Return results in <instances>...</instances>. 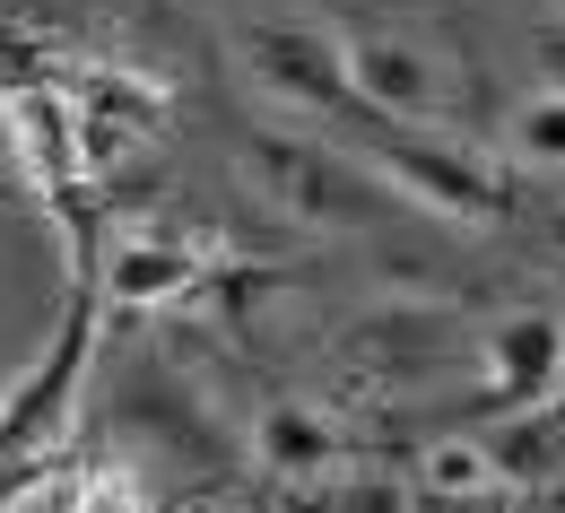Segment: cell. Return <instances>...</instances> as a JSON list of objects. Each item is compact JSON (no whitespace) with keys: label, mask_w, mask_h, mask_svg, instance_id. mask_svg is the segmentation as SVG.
Masks as SVG:
<instances>
[{"label":"cell","mask_w":565,"mask_h":513,"mask_svg":"<svg viewBox=\"0 0 565 513\" xmlns=\"http://www.w3.org/2000/svg\"><path fill=\"white\" fill-rule=\"evenodd\" d=\"M235 174H244V192H253L262 210H279V218H296V226H331V235L383 226L401 210V192H392L356 148L322 140V131L262 122V131H244V148H235Z\"/></svg>","instance_id":"1"},{"label":"cell","mask_w":565,"mask_h":513,"mask_svg":"<svg viewBox=\"0 0 565 513\" xmlns=\"http://www.w3.org/2000/svg\"><path fill=\"white\" fill-rule=\"evenodd\" d=\"M340 44H349L356 114L401 122V131H452L461 122V87L470 78L435 35H418V26H356Z\"/></svg>","instance_id":"2"},{"label":"cell","mask_w":565,"mask_h":513,"mask_svg":"<svg viewBox=\"0 0 565 513\" xmlns=\"http://www.w3.org/2000/svg\"><path fill=\"white\" fill-rule=\"evenodd\" d=\"M235 53H244L253 87H262V96H279L287 114H313V122L356 114L340 26H322V18H253V26L235 35Z\"/></svg>","instance_id":"3"},{"label":"cell","mask_w":565,"mask_h":513,"mask_svg":"<svg viewBox=\"0 0 565 513\" xmlns=\"http://www.w3.org/2000/svg\"><path fill=\"white\" fill-rule=\"evenodd\" d=\"M87 340H96V304L78 296L71 313H62V331H53V349H44V366L26 374L9 400H0V488L44 452V443L62 436V418H71V392H78V366H87Z\"/></svg>","instance_id":"4"},{"label":"cell","mask_w":565,"mask_h":513,"mask_svg":"<svg viewBox=\"0 0 565 513\" xmlns=\"http://www.w3.org/2000/svg\"><path fill=\"white\" fill-rule=\"evenodd\" d=\"M479 374H488V409L565 400V313H548V304L504 313L488 340H479Z\"/></svg>","instance_id":"5"},{"label":"cell","mask_w":565,"mask_h":513,"mask_svg":"<svg viewBox=\"0 0 565 513\" xmlns=\"http://www.w3.org/2000/svg\"><path fill=\"white\" fill-rule=\"evenodd\" d=\"M253 461L270 479H296V488H322L349 470V443H340V418H322L313 400H270L253 418Z\"/></svg>","instance_id":"6"},{"label":"cell","mask_w":565,"mask_h":513,"mask_svg":"<svg viewBox=\"0 0 565 513\" xmlns=\"http://www.w3.org/2000/svg\"><path fill=\"white\" fill-rule=\"evenodd\" d=\"M201 261H210V244L183 235V226H166V235H131V244H114L105 288H114V304H166V296H183L192 279H201Z\"/></svg>","instance_id":"7"},{"label":"cell","mask_w":565,"mask_h":513,"mask_svg":"<svg viewBox=\"0 0 565 513\" xmlns=\"http://www.w3.org/2000/svg\"><path fill=\"white\" fill-rule=\"evenodd\" d=\"M488 452L504 470V488H548L565 479V400H540V409H504V427H488Z\"/></svg>","instance_id":"8"},{"label":"cell","mask_w":565,"mask_h":513,"mask_svg":"<svg viewBox=\"0 0 565 513\" xmlns=\"http://www.w3.org/2000/svg\"><path fill=\"white\" fill-rule=\"evenodd\" d=\"M418 488L435 496V513L444 505H479V496H504V470H495L488 452V427H470V436H435L418 461Z\"/></svg>","instance_id":"9"},{"label":"cell","mask_w":565,"mask_h":513,"mask_svg":"<svg viewBox=\"0 0 565 513\" xmlns=\"http://www.w3.org/2000/svg\"><path fill=\"white\" fill-rule=\"evenodd\" d=\"M504 157L513 165H540V174H565V87H540L504 114Z\"/></svg>","instance_id":"10"},{"label":"cell","mask_w":565,"mask_h":513,"mask_svg":"<svg viewBox=\"0 0 565 513\" xmlns=\"http://www.w3.org/2000/svg\"><path fill=\"white\" fill-rule=\"evenodd\" d=\"M322 513H426V505H418V488L392 479V470H340Z\"/></svg>","instance_id":"11"},{"label":"cell","mask_w":565,"mask_h":513,"mask_svg":"<svg viewBox=\"0 0 565 513\" xmlns=\"http://www.w3.org/2000/svg\"><path fill=\"white\" fill-rule=\"evenodd\" d=\"M531 62H540V87H565V18H548L531 35Z\"/></svg>","instance_id":"12"},{"label":"cell","mask_w":565,"mask_h":513,"mask_svg":"<svg viewBox=\"0 0 565 513\" xmlns=\"http://www.w3.org/2000/svg\"><path fill=\"white\" fill-rule=\"evenodd\" d=\"M444 513H531V505H522V496L504 488V496H479V505H444Z\"/></svg>","instance_id":"13"}]
</instances>
